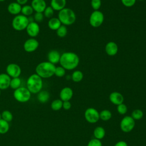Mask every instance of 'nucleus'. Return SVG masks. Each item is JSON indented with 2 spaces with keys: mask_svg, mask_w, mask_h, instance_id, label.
I'll return each mask as SVG.
<instances>
[{
  "mask_svg": "<svg viewBox=\"0 0 146 146\" xmlns=\"http://www.w3.org/2000/svg\"><path fill=\"white\" fill-rule=\"evenodd\" d=\"M47 25L50 29L52 30H56L62 25V23L58 18L52 17L48 20Z\"/></svg>",
  "mask_w": 146,
  "mask_h": 146,
  "instance_id": "21",
  "label": "nucleus"
},
{
  "mask_svg": "<svg viewBox=\"0 0 146 146\" xmlns=\"http://www.w3.org/2000/svg\"><path fill=\"white\" fill-rule=\"evenodd\" d=\"M117 111L120 115H124L127 112V107L124 104L121 103L117 106Z\"/></svg>",
  "mask_w": 146,
  "mask_h": 146,
  "instance_id": "35",
  "label": "nucleus"
},
{
  "mask_svg": "<svg viewBox=\"0 0 146 146\" xmlns=\"http://www.w3.org/2000/svg\"><path fill=\"white\" fill-rule=\"evenodd\" d=\"M105 51L109 56H114L118 51L117 44L115 42H109L105 46Z\"/></svg>",
  "mask_w": 146,
  "mask_h": 146,
  "instance_id": "16",
  "label": "nucleus"
},
{
  "mask_svg": "<svg viewBox=\"0 0 146 146\" xmlns=\"http://www.w3.org/2000/svg\"><path fill=\"white\" fill-rule=\"evenodd\" d=\"M56 34L60 38H63L66 36L67 34V29L66 26L62 25L56 30Z\"/></svg>",
  "mask_w": 146,
  "mask_h": 146,
  "instance_id": "32",
  "label": "nucleus"
},
{
  "mask_svg": "<svg viewBox=\"0 0 146 146\" xmlns=\"http://www.w3.org/2000/svg\"><path fill=\"white\" fill-rule=\"evenodd\" d=\"M1 117L3 120L9 123L12 121L13 119V115L10 111L8 110H5L1 113Z\"/></svg>",
  "mask_w": 146,
  "mask_h": 146,
  "instance_id": "31",
  "label": "nucleus"
},
{
  "mask_svg": "<svg viewBox=\"0 0 146 146\" xmlns=\"http://www.w3.org/2000/svg\"><path fill=\"white\" fill-rule=\"evenodd\" d=\"M135 126V120L130 116H124L121 120L120 127L121 130L125 133L130 132Z\"/></svg>",
  "mask_w": 146,
  "mask_h": 146,
  "instance_id": "8",
  "label": "nucleus"
},
{
  "mask_svg": "<svg viewBox=\"0 0 146 146\" xmlns=\"http://www.w3.org/2000/svg\"><path fill=\"white\" fill-rule=\"evenodd\" d=\"M66 5V0H51L50 6L54 11H59L65 8Z\"/></svg>",
  "mask_w": 146,
  "mask_h": 146,
  "instance_id": "20",
  "label": "nucleus"
},
{
  "mask_svg": "<svg viewBox=\"0 0 146 146\" xmlns=\"http://www.w3.org/2000/svg\"><path fill=\"white\" fill-rule=\"evenodd\" d=\"M83 78V74L80 70L74 71L71 75V79L74 82H80Z\"/></svg>",
  "mask_w": 146,
  "mask_h": 146,
  "instance_id": "25",
  "label": "nucleus"
},
{
  "mask_svg": "<svg viewBox=\"0 0 146 146\" xmlns=\"http://www.w3.org/2000/svg\"><path fill=\"white\" fill-rule=\"evenodd\" d=\"M5 1H6V0H0V2H3Z\"/></svg>",
  "mask_w": 146,
  "mask_h": 146,
  "instance_id": "44",
  "label": "nucleus"
},
{
  "mask_svg": "<svg viewBox=\"0 0 146 146\" xmlns=\"http://www.w3.org/2000/svg\"><path fill=\"white\" fill-rule=\"evenodd\" d=\"M110 101L115 105H119L123 103L124 97L123 95L117 91H114L111 92L109 96Z\"/></svg>",
  "mask_w": 146,
  "mask_h": 146,
  "instance_id": "15",
  "label": "nucleus"
},
{
  "mask_svg": "<svg viewBox=\"0 0 146 146\" xmlns=\"http://www.w3.org/2000/svg\"><path fill=\"white\" fill-rule=\"evenodd\" d=\"M31 6L35 13H43L47 7L44 0H32Z\"/></svg>",
  "mask_w": 146,
  "mask_h": 146,
  "instance_id": "13",
  "label": "nucleus"
},
{
  "mask_svg": "<svg viewBox=\"0 0 146 146\" xmlns=\"http://www.w3.org/2000/svg\"><path fill=\"white\" fill-rule=\"evenodd\" d=\"M33 17H34V21L36 23H39V22H41L43 21V18H44V15H43V13L36 12L35 13V14L34 15Z\"/></svg>",
  "mask_w": 146,
  "mask_h": 146,
  "instance_id": "38",
  "label": "nucleus"
},
{
  "mask_svg": "<svg viewBox=\"0 0 146 146\" xmlns=\"http://www.w3.org/2000/svg\"><path fill=\"white\" fill-rule=\"evenodd\" d=\"M9 130V124L7 121L1 119L0 120V134H5Z\"/></svg>",
  "mask_w": 146,
  "mask_h": 146,
  "instance_id": "29",
  "label": "nucleus"
},
{
  "mask_svg": "<svg viewBox=\"0 0 146 146\" xmlns=\"http://www.w3.org/2000/svg\"><path fill=\"white\" fill-rule=\"evenodd\" d=\"M44 17L47 18H52L54 14V10L50 6H47L44 9V11L43 12Z\"/></svg>",
  "mask_w": 146,
  "mask_h": 146,
  "instance_id": "33",
  "label": "nucleus"
},
{
  "mask_svg": "<svg viewBox=\"0 0 146 146\" xmlns=\"http://www.w3.org/2000/svg\"><path fill=\"white\" fill-rule=\"evenodd\" d=\"M6 74L11 78L19 77L21 74V68L15 63H10L6 68Z\"/></svg>",
  "mask_w": 146,
  "mask_h": 146,
  "instance_id": "10",
  "label": "nucleus"
},
{
  "mask_svg": "<svg viewBox=\"0 0 146 146\" xmlns=\"http://www.w3.org/2000/svg\"><path fill=\"white\" fill-rule=\"evenodd\" d=\"M50 93L46 90H41L38 93L37 99L39 102L41 103H45L47 102L50 99Z\"/></svg>",
  "mask_w": 146,
  "mask_h": 146,
  "instance_id": "22",
  "label": "nucleus"
},
{
  "mask_svg": "<svg viewBox=\"0 0 146 146\" xmlns=\"http://www.w3.org/2000/svg\"><path fill=\"white\" fill-rule=\"evenodd\" d=\"M136 0H121L122 4L127 7H130L133 6L135 3Z\"/></svg>",
  "mask_w": 146,
  "mask_h": 146,
  "instance_id": "39",
  "label": "nucleus"
},
{
  "mask_svg": "<svg viewBox=\"0 0 146 146\" xmlns=\"http://www.w3.org/2000/svg\"><path fill=\"white\" fill-rule=\"evenodd\" d=\"M60 54L57 50H52L50 51L47 54L48 61L54 64L59 63Z\"/></svg>",
  "mask_w": 146,
  "mask_h": 146,
  "instance_id": "19",
  "label": "nucleus"
},
{
  "mask_svg": "<svg viewBox=\"0 0 146 146\" xmlns=\"http://www.w3.org/2000/svg\"><path fill=\"white\" fill-rule=\"evenodd\" d=\"M104 14L99 10H94L90 15L89 22L93 27H100L104 22Z\"/></svg>",
  "mask_w": 146,
  "mask_h": 146,
  "instance_id": "7",
  "label": "nucleus"
},
{
  "mask_svg": "<svg viewBox=\"0 0 146 146\" xmlns=\"http://www.w3.org/2000/svg\"><path fill=\"white\" fill-rule=\"evenodd\" d=\"M31 93L25 87H20L14 90L13 96L14 99L21 103H25L28 102L31 98Z\"/></svg>",
  "mask_w": 146,
  "mask_h": 146,
  "instance_id": "6",
  "label": "nucleus"
},
{
  "mask_svg": "<svg viewBox=\"0 0 146 146\" xmlns=\"http://www.w3.org/2000/svg\"><path fill=\"white\" fill-rule=\"evenodd\" d=\"M112 117V113L108 110H103L99 112V118L103 121H108Z\"/></svg>",
  "mask_w": 146,
  "mask_h": 146,
  "instance_id": "26",
  "label": "nucleus"
},
{
  "mask_svg": "<svg viewBox=\"0 0 146 146\" xmlns=\"http://www.w3.org/2000/svg\"><path fill=\"white\" fill-rule=\"evenodd\" d=\"M11 78L6 73L0 74V90H6L10 87Z\"/></svg>",
  "mask_w": 146,
  "mask_h": 146,
  "instance_id": "17",
  "label": "nucleus"
},
{
  "mask_svg": "<svg viewBox=\"0 0 146 146\" xmlns=\"http://www.w3.org/2000/svg\"><path fill=\"white\" fill-rule=\"evenodd\" d=\"M26 86L31 94H38L43 87L42 78L36 73L33 74L27 78Z\"/></svg>",
  "mask_w": 146,
  "mask_h": 146,
  "instance_id": "3",
  "label": "nucleus"
},
{
  "mask_svg": "<svg viewBox=\"0 0 146 146\" xmlns=\"http://www.w3.org/2000/svg\"><path fill=\"white\" fill-rule=\"evenodd\" d=\"M26 30L31 38H35L38 35L40 32V27L38 23L34 21L29 23Z\"/></svg>",
  "mask_w": 146,
  "mask_h": 146,
  "instance_id": "12",
  "label": "nucleus"
},
{
  "mask_svg": "<svg viewBox=\"0 0 146 146\" xmlns=\"http://www.w3.org/2000/svg\"><path fill=\"white\" fill-rule=\"evenodd\" d=\"M71 107V103L70 101H64L63 102L62 108L65 110H68Z\"/></svg>",
  "mask_w": 146,
  "mask_h": 146,
  "instance_id": "40",
  "label": "nucleus"
},
{
  "mask_svg": "<svg viewBox=\"0 0 146 146\" xmlns=\"http://www.w3.org/2000/svg\"><path fill=\"white\" fill-rule=\"evenodd\" d=\"M106 131L103 127L98 126L94 130V136L95 139L101 140L104 137Z\"/></svg>",
  "mask_w": 146,
  "mask_h": 146,
  "instance_id": "23",
  "label": "nucleus"
},
{
  "mask_svg": "<svg viewBox=\"0 0 146 146\" xmlns=\"http://www.w3.org/2000/svg\"><path fill=\"white\" fill-rule=\"evenodd\" d=\"M73 96V91L69 87L63 88L59 93L60 99L63 102L70 101Z\"/></svg>",
  "mask_w": 146,
  "mask_h": 146,
  "instance_id": "14",
  "label": "nucleus"
},
{
  "mask_svg": "<svg viewBox=\"0 0 146 146\" xmlns=\"http://www.w3.org/2000/svg\"><path fill=\"white\" fill-rule=\"evenodd\" d=\"M114 146H128L127 143L125 141H117L115 145Z\"/></svg>",
  "mask_w": 146,
  "mask_h": 146,
  "instance_id": "41",
  "label": "nucleus"
},
{
  "mask_svg": "<svg viewBox=\"0 0 146 146\" xmlns=\"http://www.w3.org/2000/svg\"><path fill=\"white\" fill-rule=\"evenodd\" d=\"M84 118L87 121L90 123H95L99 119V112L98 111L92 107L88 108L84 111Z\"/></svg>",
  "mask_w": 146,
  "mask_h": 146,
  "instance_id": "9",
  "label": "nucleus"
},
{
  "mask_svg": "<svg viewBox=\"0 0 146 146\" xmlns=\"http://www.w3.org/2000/svg\"><path fill=\"white\" fill-rule=\"evenodd\" d=\"M143 115H144V113L142 110L139 109H136L132 111L131 116L135 120H139L143 118Z\"/></svg>",
  "mask_w": 146,
  "mask_h": 146,
  "instance_id": "30",
  "label": "nucleus"
},
{
  "mask_svg": "<svg viewBox=\"0 0 146 146\" xmlns=\"http://www.w3.org/2000/svg\"><path fill=\"white\" fill-rule=\"evenodd\" d=\"M29 0H16V2L19 3V5H21V6L22 5H25L27 3V2H28Z\"/></svg>",
  "mask_w": 146,
  "mask_h": 146,
  "instance_id": "42",
  "label": "nucleus"
},
{
  "mask_svg": "<svg viewBox=\"0 0 146 146\" xmlns=\"http://www.w3.org/2000/svg\"><path fill=\"white\" fill-rule=\"evenodd\" d=\"M2 119V117H1V113H0V120Z\"/></svg>",
  "mask_w": 146,
  "mask_h": 146,
  "instance_id": "43",
  "label": "nucleus"
},
{
  "mask_svg": "<svg viewBox=\"0 0 146 146\" xmlns=\"http://www.w3.org/2000/svg\"><path fill=\"white\" fill-rule=\"evenodd\" d=\"M29 23V21L27 17L22 14H18L13 18L11 25L15 30L21 31L26 30Z\"/></svg>",
  "mask_w": 146,
  "mask_h": 146,
  "instance_id": "5",
  "label": "nucleus"
},
{
  "mask_svg": "<svg viewBox=\"0 0 146 146\" xmlns=\"http://www.w3.org/2000/svg\"><path fill=\"white\" fill-rule=\"evenodd\" d=\"M80 61L78 55L74 52H64L60 55L59 63L66 70L75 69Z\"/></svg>",
  "mask_w": 146,
  "mask_h": 146,
  "instance_id": "1",
  "label": "nucleus"
},
{
  "mask_svg": "<svg viewBox=\"0 0 146 146\" xmlns=\"http://www.w3.org/2000/svg\"><path fill=\"white\" fill-rule=\"evenodd\" d=\"M87 146H102V143L100 140L94 138L88 141Z\"/></svg>",
  "mask_w": 146,
  "mask_h": 146,
  "instance_id": "37",
  "label": "nucleus"
},
{
  "mask_svg": "<svg viewBox=\"0 0 146 146\" xmlns=\"http://www.w3.org/2000/svg\"><path fill=\"white\" fill-rule=\"evenodd\" d=\"M138 1H144V0H138Z\"/></svg>",
  "mask_w": 146,
  "mask_h": 146,
  "instance_id": "45",
  "label": "nucleus"
},
{
  "mask_svg": "<svg viewBox=\"0 0 146 146\" xmlns=\"http://www.w3.org/2000/svg\"><path fill=\"white\" fill-rule=\"evenodd\" d=\"M58 18L60 21L62 25L70 26L75 23L76 14L72 9L65 7L59 11Z\"/></svg>",
  "mask_w": 146,
  "mask_h": 146,
  "instance_id": "4",
  "label": "nucleus"
},
{
  "mask_svg": "<svg viewBox=\"0 0 146 146\" xmlns=\"http://www.w3.org/2000/svg\"><path fill=\"white\" fill-rule=\"evenodd\" d=\"M39 46V42L34 38L27 39L23 44V48L27 52H33L35 51Z\"/></svg>",
  "mask_w": 146,
  "mask_h": 146,
  "instance_id": "11",
  "label": "nucleus"
},
{
  "mask_svg": "<svg viewBox=\"0 0 146 146\" xmlns=\"http://www.w3.org/2000/svg\"><path fill=\"white\" fill-rule=\"evenodd\" d=\"M34 11L31 5H25L23 6H22L21 13L22 15H23L26 17H28L29 16H31L33 14Z\"/></svg>",
  "mask_w": 146,
  "mask_h": 146,
  "instance_id": "24",
  "label": "nucleus"
},
{
  "mask_svg": "<svg viewBox=\"0 0 146 146\" xmlns=\"http://www.w3.org/2000/svg\"><path fill=\"white\" fill-rule=\"evenodd\" d=\"M1 90H0V96H1Z\"/></svg>",
  "mask_w": 146,
  "mask_h": 146,
  "instance_id": "46",
  "label": "nucleus"
},
{
  "mask_svg": "<svg viewBox=\"0 0 146 146\" xmlns=\"http://www.w3.org/2000/svg\"><path fill=\"white\" fill-rule=\"evenodd\" d=\"M21 80L19 77L13 78L11 79L10 87L13 90H16L21 87Z\"/></svg>",
  "mask_w": 146,
  "mask_h": 146,
  "instance_id": "28",
  "label": "nucleus"
},
{
  "mask_svg": "<svg viewBox=\"0 0 146 146\" xmlns=\"http://www.w3.org/2000/svg\"><path fill=\"white\" fill-rule=\"evenodd\" d=\"M91 5L94 10H99L102 5L101 0H91Z\"/></svg>",
  "mask_w": 146,
  "mask_h": 146,
  "instance_id": "36",
  "label": "nucleus"
},
{
  "mask_svg": "<svg viewBox=\"0 0 146 146\" xmlns=\"http://www.w3.org/2000/svg\"><path fill=\"white\" fill-rule=\"evenodd\" d=\"M56 66L48 61L39 63L35 68V73L42 78H49L54 75Z\"/></svg>",
  "mask_w": 146,
  "mask_h": 146,
  "instance_id": "2",
  "label": "nucleus"
},
{
  "mask_svg": "<svg viewBox=\"0 0 146 146\" xmlns=\"http://www.w3.org/2000/svg\"><path fill=\"white\" fill-rule=\"evenodd\" d=\"M63 106V101L59 99H55L54 100L51 104V108L53 111H59L62 108Z\"/></svg>",
  "mask_w": 146,
  "mask_h": 146,
  "instance_id": "27",
  "label": "nucleus"
},
{
  "mask_svg": "<svg viewBox=\"0 0 146 146\" xmlns=\"http://www.w3.org/2000/svg\"><path fill=\"white\" fill-rule=\"evenodd\" d=\"M21 9H22V6L18 3L17 2H13L9 3V5L7 6V11L14 15H17L19 14V13H21Z\"/></svg>",
  "mask_w": 146,
  "mask_h": 146,
  "instance_id": "18",
  "label": "nucleus"
},
{
  "mask_svg": "<svg viewBox=\"0 0 146 146\" xmlns=\"http://www.w3.org/2000/svg\"><path fill=\"white\" fill-rule=\"evenodd\" d=\"M66 74V70L62 67V66H58L56 67L54 75L57 77L61 78L65 75Z\"/></svg>",
  "mask_w": 146,
  "mask_h": 146,
  "instance_id": "34",
  "label": "nucleus"
}]
</instances>
